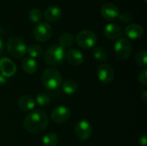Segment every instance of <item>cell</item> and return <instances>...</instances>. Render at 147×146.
<instances>
[{
	"label": "cell",
	"instance_id": "12",
	"mask_svg": "<svg viewBox=\"0 0 147 146\" xmlns=\"http://www.w3.org/2000/svg\"><path fill=\"white\" fill-rule=\"evenodd\" d=\"M16 72L15 63L9 58L3 57L0 59V74L4 77H10Z\"/></svg>",
	"mask_w": 147,
	"mask_h": 146
},
{
	"label": "cell",
	"instance_id": "28",
	"mask_svg": "<svg viewBox=\"0 0 147 146\" xmlns=\"http://www.w3.org/2000/svg\"><path fill=\"white\" fill-rule=\"evenodd\" d=\"M138 81L140 83H141L142 85H146L147 84V70L144 69L142 71H140V73L139 74L138 77Z\"/></svg>",
	"mask_w": 147,
	"mask_h": 146
},
{
	"label": "cell",
	"instance_id": "27",
	"mask_svg": "<svg viewBox=\"0 0 147 146\" xmlns=\"http://www.w3.org/2000/svg\"><path fill=\"white\" fill-rule=\"evenodd\" d=\"M118 18L121 20V22L122 23H125V24H129L133 21V15L129 12H127V11L120 13Z\"/></svg>",
	"mask_w": 147,
	"mask_h": 146
},
{
	"label": "cell",
	"instance_id": "7",
	"mask_svg": "<svg viewBox=\"0 0 147 146\" xmlns=\"http://www.w3.org/2000/svg\"><path fill=\"white\" fill-rule=\"evenodd\" d=\"M53 34V28L48 22H40L37 23L33 30L34 38L39 42H44L48 40Z\"/></svg>",
	"mask_w": 147,
	"mask_h": 146
},
{
	"label": "cell",
	"instance_id": "29",
	"mask_svg": "<svg viewBox=\"0 0 147 146\" xmlns=\"http://www.w3.org/2000/svg\"><path fill=\"white\" fill-rule=\"evenodd\" d=\"M139 144H140V146H147V138L146 135L142 136V137L140 139Z\"/></svg>",
	"mask_w": 147,
	"mask_h": 146
},
{
	"label": "cell",
	"instance_id": "16",
	"mask_svg": "<svg viewBox=\"0 0 147 146\" xmlns=\"http://www.w3.org/2000/svg\"><path fill=\"white\" fill-rule=\"evenodd\" d=\"M125 34L128 39L131 40H138L144 34V28L142 26L137 23L129 24L125 28Z\"/></svg>",
	"mask_w": 147,
	"mask_h": 146
},
{
	"label": "cell",
	"instance_id": "10",
	"mask_svg": "<svg viewBox=\"0 0 147 146\" xmlns=\"http://www.w3.org/2000/svg\"><path fill=\"white\" fill-rule=\"evenodd\" d=\"M101 14L105 20L114 21L118 18L120 15V9L115 3L108 2L102 4L101 8Z\"/></svg>",
	"mask_w": 147,
	"mask_h": 146
},
{
	"label": "cell",
	"instance_id": "23",
	"mask_svg": "<svg viewBox=\"0 0 147 146\" xmlns=\"http://www.w3.org/2000/svg\"><path fill=\"white\" fill-rule=\"evenodd\" d=\"M27 52L28 54V57L35 59L42 54V47L37 44H32L28 47H27Z\"/></svg>",
	"mask_w": 147,
	"mask_h": 146
},
{
	"label": "cell",
	"instance_id": "2",
	"mask_svg": "<svg viewBox=\"0 0 147 146\" xmlns=\"http://www.w3.org/2000/svg\"><path fill=\"white\" fill-rule=\"evenodd\" d=\"M41 83L48 90H55L62 84V77L54 68H47L41 74Z\"/></svg>",
	"mask_w": 147,
	"mask_h": 146
},
{
	"label": "cell",
	"instance_id": "13",
	"mask_svg": "<svg viewBox=\"0 0 147 146\" xmlns=\"http://www.w3.org/2000/svg\"><path fill=\"white\" fill-rule=\"evenodd\" d=\"M104 35L111 40H118L122 34L121 28L115 23H109L105 26L103 29Z\"/></svg>",
	"mask_w": 147,
	"mask_h": 146
},
{
	"label": "cell",
	"instance_id": "26",
	"mask_svg": "<svg viewBox=\"0 0 147 146\" xmlns=\"http://www.w3.org/2000/svg\"><path fill=\"white\" fill-rule=\"evenodd\" d=\"M37 104L39 106H41V107H45V106H47L51 101L50 99V96L47 94V93H40L36 96V99H35Z\"/></svg>",
	"mask_w": 147,
	"mask_h": 146
},
{
	"label": "cell",
	"instance_id": "4",
	"mask_svg": "<svg viewBox=\"0 0 147 146\" xmlns=\"http://www.w3.org/2000/svg\"><path fill=\"white\" fill-rule=\"evenodd\" d=\"M6 49L8 52L14 58H22L27 52V46L25 42L17 36H12L6 42Z\"/></svg>",
	"mask_w": 147,
	"mask_h": 146
},
{
	"label": "cell",
	"instance_id": "20",
	"mask_svg": "<svg viewBox=\"0 0 147 146\" xmlns=\"http://www.w3.org/2000/svg\"><path fill=\"white\" fill-rule=\"evenodd\" d=\"M74 43V37L71 33H64L59 37V46L64 49L69 48Z\"/></svg>",
	"mask_w": 147,
	"mask_h": 146
},
{
	"label": "cell",
	"instance_id": "3",
	"mask_svg": "<svg viewBox=\"0 0 147 146\" xmlns=\"http://www.w3.org/2000/svg\"><path fill=\"white\" fill-rule=\"evenodd\" d=\"M65 49L58 44H53L50 46L44 54L46 63L52 66H57L61 65L65 59Z\"/></svg>",
	"mask_w": 147,
	"mask_h": 146
},
{
	"label": "cell",
	"instance_id": "33",
	"mask_svg": "<svg viewBox=\"0 0 147 146\" xmlns=\"http://www.w3.org/2000/svg\"><path fill=\"white\" fill-rule=\"evenodd\" d=\"M144 2H145V3H147V0H144Z\"/></svg>",
	"mask_w": 147,
	"mask_h": 146
},
{
	"label": "cell",
	"instance_id": "30",
	"mask_svg": "<svg viewBox=\"0 0 147 146\" xmlns=\"http://www.w3.org/2000/svg\"><path fill=\"white\" fill-rule=\"evenodd\" d=\"M141 99H142L143 102H144L145 104H146L147 103V91L146 90H144V91L142 92V94H141Z\"/></svg>",
	"mask_w": 147,
	"mask_h": 146
},
{
	"label": "cell",
	"instance_id": "8",
	"mask_svg": "<svg viewBox=\"0 0 147 146\" xmlns=\"http://www.w3.org/2000/svg\"><path fill=\"white\" fill-rule=\"evenodd\" d=\"M75 133L78 139L82 141H86L92 135V127L87 120H79L76 124Z\"/></svg>",
	"mask_w": 147,
	"mask_h": 146
},
{
	"label": "cell",
	"instance_id": "15",
	"mask_svg": "<svg viewBox=\"0 0 147 146\" xmlns=\"http://www.w3.org/2000/svg\"><path fill=\"white\" fill-rule=\"evenodd\" d=\"M65 58L67 61L74 66H78L84 62V55L82 52L77 48L70 49L65 53Z\"/></svg>",
	"mask_w": 147,
	"mask_h": 146
},
{
	"label": "cell",
	"instance_id": "5",
	"mask_svg": "<svg viewBox=\"0 0 147 146\" xmlns=\"http://www.w3.org/2000/svg\"><path fill=\"white\" fill-rule=\"evenodd\" d=\"M76 42L77 44L83 49H90L94 47L97 42V37L96 34L90 30L84 29L76 35Z\"/></svg>",
	"mask_w": 147,
	"mask_h": 146
},
{
	"label": "cell",
	"instance_id": "24",
	"mask_svg": "<svg viewBox=\"0 0 147 146\" xmlns=\"http://www.w3.org/2000/svg\"><path fill=\"white\" fill-rule=\"evenodd\" d=\"M28 18L32 22L39 23L42 19V13L39 9H32L28 12Z\"/></svg>",
	"mask_w": 147,
	"mask_h": 146
},
{
	"label": "cell",
	"instance_id": "14",
	"mask_svg": "<svg viewBox=\"0 0 147 146\" xmlns=\"http://www.w3.org/2000/svg\"><path fill=\"white\" fill-rule=\"evenodd\" d=\"M62 17V10L59 7L52 5L44 11V18L49 22H56Z\"/></svg>",
	"mask_w": 147,
	"mask_h": 146
},
{
	"label": "cell",
	"instance_id": "31",
	"mask_svg": "<svg viewBox=\"0 0 147 146\" xmlns=\"http://www.w3.org/2000/svg\"><path fill=\"white\" fill-rule=\"evenodd\" d=\"M3 51H4V42L0 38V56L3 53Z\"/></svg>",
	"mask_w": 147,
	"mask_h": 146
},
{
	"label": "cell",
	"instance_id": "19",
	"mask_svg": "<svg viewBox=\"0 0 147 146\" xmlns=\"http://www.w3.org/2000/svg\"><path fill=\"white\" fill-rule=\"evenodd\" d=\"M78 89V85L75 80L69 79L62 83V89L66 95H72L76 93Z\"/></svg>",
	"mask_w": 147,
	"mask_h": 146
},
{
	"label": "cell",
	"instance_id": "11",
	"mask_svg": "<svg viewBox=\"0 0 147 146\" xmlns=\"http://www.w3.org/2000/svg\"><path fill=\"white\" fill-rule=\"evenodd\" d=\"M70 116L71 111L65 106H59L55 108L51 113V120L57 124H62L67 121Z\"/></svg>",
	"mask_w": 147,
	"mask_h": 146
},
{
	"label": "cell",
	"instance_id": "1",
	"mask_svg": "<svg viewBox=\"0 0 147 146\" xmlns=\"http://www.w3.org/2000/svg\"><path fill=\"white\" fill-rule=\"evenodd\" d=\"M48 125V118L42 110H34L29 113L23 120L25 130L31 133H39Z\"/></svg>",
	"mask_w": 147,
	"mask_h": 146
},
{
	"label": "cell",
	"instance_id": "32",
	"mask_svg": "<svg viewBox=\"0 0 147 146\" xmlns=\"http://www.w3.org/2000/svg\"><path fill=\"white\" fill-rule=\"evenodd\" d=\"M6 82H7L6 77H4L3 76H2L0 74V84H4V83H6Z\"/></svg>",
	"mask_w": 147,
	"mask_h": 146
},
{
	"label": "cell",
	"instance_id": "17",
	"mask_svg": "<svg viewBox=\"0 0 147 146\" xmlns=\"http://www.w3.org/2000/svg\"><path fill=\"white\" fill-rule=\"evenodd\" d=\"M18 106L20 109L23 112L32 111L34 108L35 101L31 96L24 95L18 99Z\"/></svg>",
	"mask_w": 147,
	"mask_h": 146
},
{
	"label": "cell",
	"instance_id": "6",
	"mask_svg": "<svg viewBox=\"0 0 147 146\" xmlns=\"http://www.w3.org/2000/svg\"><path fill=\"white\" fill-rule=\"evenodd\" d=\"M133 51L131 41L127 38H120L115 44V52L120 59H127L130 57Z\"/></svg>",
	"mask_w": 147,
	"mask_h": 146
},
{
	"label": "cell",
	"instance_id": "22",
	"mask_svg": "<svg viewBox=\"0 0 147 146\" xmlns=\"http://www.w3.org/2000/svg\"><path fill=\"white\" fill-rule=\"evenodd\" d=\"M93 55L94 58L101 62H104L109 59V52L102 46H97L93 50Z\"/></svg>",
	"mask_w": 147,
	"mask_h": 146
},
{
	"label": "cell",
	"instance_id": "9",
	"mask_svg": "<svg viewBox=\"0 0 147 146\" xmlns=\"http://www.w3.org/2000/svg\"><path fill=\"white\" fill-rule=\"evenodd\" d=\"M96 73L99 81L103 84H108L111 83L115 78V71L113 68L107 64L100 65L97 67Z\"/></svg>",
	"mask_w": 147,
	"mask_h": 146
},
{
	"label": "cell",
	"instance_id": "21",
	"mask_svg": "<svg viewBox=\"0 0 147 146\" xmlns=\"http://www.w3.org/2000/svg\"><path fill=\"white\" fill-rule=\"evenodd\" d=\"M58 143H59V137L54 133H48L42 139L43 146H57Z\"/></svg>",
	"mask_w": 147,
	"mask_h": 146
},
{
	"label": "cell",
	"instance_id": "18",
	"mask_svg": "<svg viewBox=\"0 0 147 146\" xmlns=\"http://www.w3.org/2000/svg\"><path fill=\"white\" fill-rule=\"evenodd\" d=\"M22 66L23 71L28 74H34L37 71V68H38L36 60L28 56L23 58Z\"/></svg>",
	"mask_w": 147,
	"mask_h": 146
},
{
	"label": "cell",
	"instance_id": "25",
	"mask_svg": "<svg viewBox=\"0 0 147 146\" xmlns=\"http://www.w3.org/2000/svg\"><path fill=\"white\" fill-rule=\"evenodd\" d=\"M135 61L138 65L146 67L147 65V52L146 50L140 51L135 56Z\"/></svg>",
	"mask_w": 147,
	"mask_h": 146
}]
</instances>
